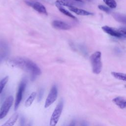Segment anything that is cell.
Segmentation results:
<instances>
[{
    "instance_id": "6da1fadb",
    "label": "cell",
    "mask_w": 126,
    "mask_h": 126,
    "mask_svg": "<svg viewBox=\"0 0 126 126\" xmlns=\"http://www.w3.org/2000/svg\"><path fill=\"white\" fill-rule=\"evenodd\" d=\"M10 63L14 66L19 67L30 72L32 74V80L41 73V70L37 64L28 59L17 57L11 59Z\"/></svg>"
},
{
    "instance_id": "7a4b0ae2",
    "label": "cell",
    "mask_w": 126,
    "mask_h": 126,
    "mask_svg": "<svg viewBox=\"0 0 126 126\" xmlns=\"http://www.w3.org/2000/svg\"><path fill=\"white\" fill-rule=\"evenodd\" d=\"M90 59L93 73L96 74L100 73L102 67L101 52L96 51L91 56Z\"/></svg>"
},
{
    "instance_id": "3957f363",
    "label": "cell",
    "mask_w": 126,
    "mask_h": 126,
    "mask_svg": "<svg viewBox=\"0 0 126 126\" xmlns=\"http://www.w3.org/2000/svg\"><path fill=\"white\" fill-rule=\"evenodd\" d=\"M63 107V101L61 100L59 102L54 109L50 120V126H56L62 114Z\"/></svg>"
},
{
    "instance_id": "277c9868",
    "label": "cell",
    "mask_w": 126,
    "mask_h": 126,
    "mask_svg": "<svg viewBox=\"0 0 126 126\" xmlns=\"http://www.w3.org/2000/svg\"><path fill=\"white\" fill-rule=\"evenodd\" d=\"M13 97L10 95L8 96L3 102L0 108V120L5 117L7 114L13 102Z\"/></svg>"
},
{
    "instance_id": "5b68a950",
    "label": "cell",
    "mask_w": 126,
    "mask_h": 126,
    "mask_svg": "<svg viewBox=\"0 0 126 126\" xmlns=\"http://www.w3.org/2000/svg\"><path fill=\"white\" fill-rule=\"evenodd\" d=\"M26 85H27V81L25 79L22 80V81L21 82V83L19 84L18 89L16 94V99L15 101V104H14L15 110H16L18 109L20 105V103L22 99L23 94L24 93V91L26 87Z\"/></svg>"
},
{
    "instance_id": "8992f818",
    "label": "cell",
    "mask_w": 126,
    "mask_h": 126,
    "mask_svg": "<svg viewBox=\"0 0 126 126\" xmlns=\"http://www.w3.org/2000/svg\"><path fill=\"white\" fill-rule=\"evenodd\" d=\"M58 96V89L56 85H54L47 97L44 104V107L47 108L52 104L57 99Z\"/></svg>"
},
{
    "instance_id": "52a82bcc",
    "label": "cell",
    "mask_w": 126,
    "mask_h": 126,
    "mask_svg": "<svg viewBox=\"0 0 126 126\" xmlns=\"http://www.w3.org/2000/svg\"><path fill=\"white\" fill-rule=\"evenodd\" d=\"M25 2L27 5L32 7L34 10H35L39 13L47 15L48 13L47 12L46 9L42 3L39 2L32 1L30 0H26L25 1Z\"/></svg>"
},
{
    "instance_id": "ba28073f",
    "label": "cell",
    "mask_w": 126,
    "mask_h": 126,
    "mask_svg": "<svg viewBox=\"0 0 126 126\" xmlns=\"http://www.w3.org/2000/svg\"><path fill=\"white\" fill-rule=\"evenodd\" d=\"M102 30L106 33L117 37V38H123V36L120 31L119 29L114 28L112 27H109L108 26H104L102 27Z\"/></svg>"
},
{
    "instance_id": "9c48e42d",
    "label": "cell",
    "mask_w": 126,
    "mask_h": 126,
    "mask_svg": "<svg viewBox=\"0 0 126 126\" xmlns=\"http://www.w3.org/2000/svg\"><path fill=\"white\" fill-rule=\"evenodd\" d=\"M52 25L54 28L59 30H67L70 29L71 28V27L68 24L59 20H55L53 21Z\"/></svg>"
},
{
    "instance_id": "30bf717a",
    "label": "cell",
    "mask_w": 126,
    "mask_h": 126,
    "mask_svg": "<svg viewBox=\"0 0 126 126\" xmlns=\"http://www.w3.org/2000/svg\"><path fill=\"white\" fill-rule=\"evenodd\" d=\"M55 2L62 6H66L68 7L71 6H74L75 5L80 6L82 5V2L73 1L71 0H57Z\"/></svg>"
},
{
    "instance_id": "8fae6325",
    "label": "cell",
    "mask_w": 126,
    "mask_h": 126,
    "mask_svg": "<svg viewBox=\"0 0 126 126\" xmlns=\"http://www.w3.org/2000/svg\"><path fill=\"white\" fill-rule=\"evenodd\" d=\"M68 9L72 12L76 13L77 15H82V16H88V15H94L93 13L90 12L89 11H87L86 10L78 8L75 6H71L69 7Z\"/></svg>"
},
{
    "instance_id": "7c38bea8",
    "label": "cell",
    "mask_w": 126,
    "mask_h": 126,
    "mask_svg": "<svg viewBox=\"0 0 126 126\" xmlns=\"http://www.w3.org/2000/svg\"><path fill=\"white\" fill-rule=\"evenodd\" d=\"M113 102L121 109L126 108V99L121 96H117L114 98Z\"/></svg>"
},
{
    "instance_id": "4fadbf2b",
    "label": "cell",
    "mask_w": 126,
    "mask_h": 126,
    "mask_svg": "<svg viewBox=\"0 0 126 126\" xmlns=\"http://www.w3.org/2000/svg\"><path fill=\"white\" fill-rule=\"evenodd\" d=\"M18 118V114H13L2 126H13L16 123Z\"/></svg>"
},
{
    "instance_id": "5bb4252c",
    "label": "cell",
    "mask_w": 126,
    "mask_h": 126,
    "mask_svg": "<svg viewBox=\"0 0 126 126\" xmlns=\"http://www.w3.org/2000/svg\"><path fill=\"white\" fill-rule=\"evenodd\" d=\"M55 4H56V6L58 8L59 11L60 12H61L62 13H63V14H64L65 15L69 17H70L72 19H76V18L75 17V16H74L73 14H72L71 13H70L69 11H68L67 10H66L65 9H64V8H63L62 7V5L57 3L55 2Z\"/></svg>"
},
{
    "instance_id": "9a60e30c",
    "label": "cell",
    "mask_w": 126,
    "mask_h": 126,
    "mask_svg": "<svg viewBox=\"0 0 126 126\" xmlns=\"http://www.w3.org/2000/svg\"><path fill=\"white\" fill-rule=\"evenodd\" d=\"M113 16L117 21L126 24V15L120 13H114Z\"/></svg>"
},
{
    "instance_id": "2e32d148",
    "label": "cell",
    "mask_w": 126,
    "mask_h": 126,
    "mask_svg": "<svg viewBox=\"0 0 126 126\" xmlns=\"http://www.w3.org/2000/svg\"><path fill=\"white\" fill-rule=\"evenodd\" d=\"M36 96V92H34L32 93V94L30 95V96L28 97V98L26 100V101L25 102V106L27 107L30 106L32 105V103L34 99L35 98Z\"/></svg>"
},
{
    "instance_id": "e0dca14e",
    "label": "cell",
    "mask_w": 126,
    "mask_h": 126,
    "mask_svg": "<svg viewBox=\"0 0 126 126\" xmlns=\"http://www.w3.org/2000/svg\"><path fill=\"white\" fill-rule=\"evenodd\" d=\"M111 75L114 78H115L118 80L126 81V73L113 71V72H111Z\"/></svg>"
},
{
    "instance_id": "ac0fdd59",
    "label": "cell",
    "mask_w": 126,
    "mask_h": 126,
    "mask_svg": "<svg viewBox=\"0 0 126 126\" xmlns=\"http://www.w3.org/2000/svg\"><path fill=\"white\" fill-rule=\"evenodd\" d=\"M104 3L110 8L114 9L117 7V3L115 0H103Z\"/></svg>"
},
{
    "instance_id": "d6986e66",
    "label": "cell",
    "mask_w": 126,
    "mask_h": 126,
    "mask_svg": "<svg viewBox=\"0 0 126 126\" xmlns=\"http://www.w3.org/2000/svg\"><path fill=\"white\" fill-rule=\"evenodd\" d=\"M8 81V76H6L0 81V94L2 92L5 86Z\"/></svg>"
},
{
    "instance_id": "ffe728a7",
    "label": "cell",
    "mask_w": 126,
    "mask_h": 126,
    "mask_svg": "<svg viewBox=\"0 0 126 126\" xmlns=\"http://www.w3.org/2000/svg\"><path fill=\"white\" fill-rule=\"evenodd\" d=\"M98 8L100 10H102V11H104L105 12H106L107 13H109L111 12V9L109 7H108L107 6H104L103 5H99L98 6Z\"/></svg>"
},
{
    "instance_id": "44dd1931",
    "label": "cell",
    "mask_w": 126,
    "mask_h": 126,
    "mask_svg": "<svg viewBox=\"0 0 126 126\" xmlns=\"http://www.w3.org/2000/svg\"><path fill=\"white\" fill-rule=\"evenodd\" d=\"M43 89H40L39 91V93H38V98H37V99H38V101H40L42 98V96H43Z\"/></svg>"
},
{
    "instance_id": "7402d4cb",
    "label": "cell",
    "mask_w": 126,
    "mask_h": 126,
    "mask_svg": "<svg viewBox=\"0 0 126 126\" xmlns=\"http://www.w3.org/2000/svg\"><path fill=\"white\" fill-rule=\"evenodd\" d=\"M119 30L123 36V38H126V29L122 27L119 29Z\"/></svg>"
},
{
    "instance_id": "603a6c76",
    "label": "cell",
    "mask_w": 126,
    "mask_h": 126,
    "mask_svg": "<svg viewBox=\"0 0 126 126\" xmlns=\"http://www.w3.org/2000/svg\"><path fill=\"white\" fill-rule=\"evenodd\" d=\"M80 126H89V125L86 122H82Z\"/></svg>"
},
{
    "instance_id": "cb8c5ba5",
    "label": "cell",
    "mask_w": 126,
    "mask_h": 126,
    "mask_svg": "<svg viewBox=\"0 0 126 126\" xmlns=\"http://www.w3.org/2000/svg\"><path fill=\"white\" fill-rule=\"evenodd\" d=\"M69 126H75V122L74 121H72Z\"/></svg>"
},
{
    "instance_id": "d4e9b609",
    "label": "cell",
    "mask_w": 126,
    "mask_h": 126,
    "mask_svg": "<svg viewBox=\"0 0 126 126\" xmlns=\"http://www.w3.org/2000/svg\"><path fill=\"white\" fill-rule=\"evenodd\" d=\"M74 1H78V2H83V0H73Z\"/></svg>"
},
{
    "instance_id": "484cf974",
    "label": "cell",
    "mask_w": 126,
    "mask_h": 126,
    "mask_svg": "<svg viewBox=\"0 0 126 126\" xmlns=\"http://www.w3.org/2000/svg\"><path fill=\"white\" fill-rule=\"evenodd\" d=\"M24 121H22V122H21V126H24Z\"/></svg>"
},
{
    "instance_id": "4316f807",
    "label": "cell",
    "mask_w": 126,
    "mask_h": 126,
    "mask_svg": "<svg viewBox=\"0 0 126 126\" xmlns=\"http://www.w3.org/2000/svg\"><path fill=\"white\" fill-rule=\"evenodd\" d=\"M88 0V1H91V0Z\"/></svg>"
},
{
    "instance_id": "83f0119b",
    "label": "cell",
    "mask_w": 126,
    "mask_h": 126,
    "mask_svg": "<svg viewBox=\"0 0 126 126\" xmlns=\"http://www.w3.org/2000/svg\"><path fill=\"white\" fill-rule=\"evenodd\" d=\"M125 87H126V85H125Z\"/></svg>"
},
{
    "instance_id": "f1b7e54d",
    "label": "cell",
    "mask_w": 126,
    "mask_h": 126,
    "mask_svg": "<svg viewBox=\"0 0 126 126\" xmlns=\"http://www.w3.org/2000/svg\"><path fill=\"white\" fill-rule=\"evenodd\" d=\"M31 126V125H29V126Z\"/></svg>"
}]
</instances>
